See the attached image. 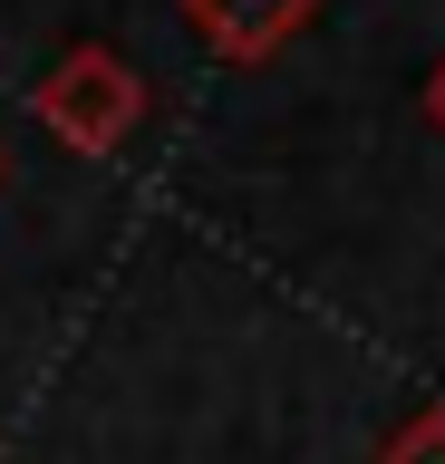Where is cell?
Masks as SVG:
<instances>
[{"label": "cell", "mask_w": 445, "mask_h": 464, "mask_svg": "<svg viewBox=\"0 0 445 464\" xmlns=\"http://www.w3.org/2000/svg\"><path fill=\"white\" fill-rule=\"evenodd\" d=\"M378 464H445V406H416L407 426L378 445Z\"/></svg>", "instance_id": "3"}, {"label": "cell", "mask_w": 445, "mask_h": 464, "mask_svg": "<svg viewBox=\"0 0 445 464\" xmlns=\"http://www.w3.org/2000/svg\"><path fill=\"white\" fill-rule=\"evenodd\" d=\"M175 10L223 68H262V58H281L300 29L320 20V0H175Z\"/></svg>", "instance_id": "2"}, {"label": "cell", "mask_w": 445, "mask_h": 464, "mask_svg": "<svg viewBox=\"0 0 445 464\" xmlns=\"http://www.w3.org/2000/svg\"><path fill=\"white\" fill-rule=\"evenodd\" d=\"M30 116L68 145V155H117V145L146 126V78H136L126 49L88 39V49H68L59 68L30 87Z\"/></svg>", "instance_id": "1"}, {"label": "cell", "mask_w": 445, "mask_h": 464, "mask_svg": "<svg viewBox=\"0 0 445 464\" xmlns=\"http://www.w3.org/2000/svg\"><path fill=\"white\" fill-rule=\"evenodd\" d=\"M426 126H436V136H445V58H436V68H426Z\"/></svg>", "instance_id": "4"}]
</instances>
